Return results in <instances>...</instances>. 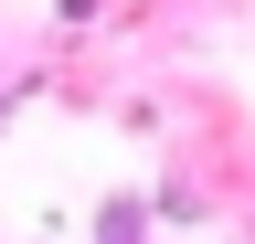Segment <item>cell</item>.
<instances>
[{"instance_id": "1", "label": "cell", "mask_w": 255, "mask_h": 244, "mask_svg": "<svg viewBox=\"0 0 255 244\" xmlns=\"http://www.w3.org/2000/svg\"><path fill=\"white\" fill-rule=\"evenodd\" d=\"M107 244H138V212H128V202L107 212Z\"/></svg>"}]
</instances>
